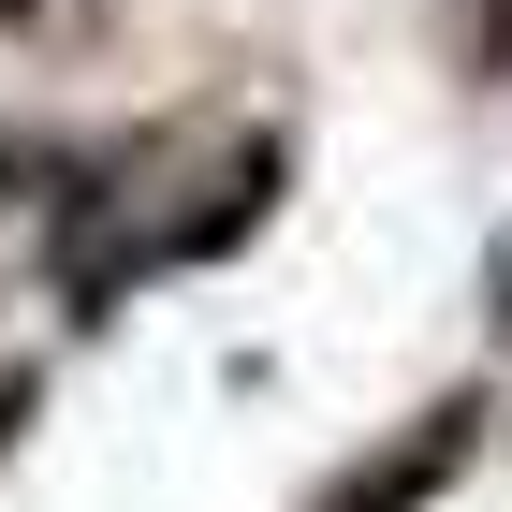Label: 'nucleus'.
<instances>
[{
  "label": "nucleus",
  "instance_id": "nucleus-1",
  "mask_svg": "<svg viewBox=\"0 0 512 512\" xmlns=\"http://www.w3.org/2000/svg\"><path fill=\"white\" fill-rule=\"evenodd\" d=\"M469 454H483V395H439V410H410V425H395L381 454H352V469L322 483L308 512H425L439 483L469 469Z\"/></svg>",
  "mask_w": 512,
  "mask_h": 512
}]
</instances>
